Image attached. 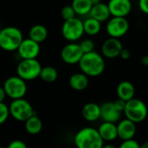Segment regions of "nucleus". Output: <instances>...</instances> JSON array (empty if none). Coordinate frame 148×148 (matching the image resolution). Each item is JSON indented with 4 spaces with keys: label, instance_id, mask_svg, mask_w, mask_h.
I'll use <instances>...</instances> for the list:
<instances>
[{
    "label": "nucleus",
    "instance_id": "20e7f679",
    "mask_svg": "<svg viewBox=\"0 0 148 148\" xmlns=\"http://www.w3.org/2000/svg\"><path fill=\"white\" fill-rule=\"evenodd\" d=\"M123 112L125 119L135 124H138L146 119L148 115V108L144 101L139 99L133 98L125 102V106Z\"/></svg>",
    "mask_w": 148,
    "mask_h": 148
},
{
    "label": "nucleus",
    "instance_id": "72a5a7b5",
    "mask_svg": "<svg viewBox=\"0 0 148 148\" xmlns=\"http://www.w3.org/2000/svg\"><path fill=\"white\" fill-rule=\"evenodd\" d=\"M6 98V94L5 92V90L3 87H0V103H3Z\"/></svg>",
    "mask_w": 148,
    "mask_h": 148
},
{
    "label": "nucleus",
    "instance_id": "f3484780",
    "mask_svg": "<svg viewBox=\"0 0 148 148\" xmlns=\"http://www.w3.org/2000/svg\"><path fill=\"white\" fill-rule=\"evenodd\" d=\"M116 92L118 95V99H119L125 102H127L134 98L135 87L132 82L124 80V81H121L118 85Z\"/></svg>",
    "mask_w": 148,
    "mask_h": 148
},
{
    "label": "nucleus",
    "instance_id": "58836bf2",
    "mask_svg": "<svg viewBox=\"0 0 148 148\" xmlns=\"http://www.w3.org/2000/svg\"><path fill=\"white\" fill-rule=\"evenodd\" d=\"M0 148H6V147H4V146H1V145H0Z\"/></svg>",
    "mask_w": 148,
    "mask_h": 148
},
{
    "label": "nucleus",
    "instance_id": "ea45409f",
    "mask_svg": "<svg viewBox=\"0 0 148 148\" xmlns=\"http://www.w3.org/2000/svg\"><path fill=\"white\" fill-rule=\"evenodd\" d=\"M0 32H1V28H0Z\"/></svg>",
    "mask_w": 148,
    "mask_h": 148
},
{
    "label": "nucleus",
    "instance_id": "412c9836",
    "mask_svg": "<svg viewBox=\"0 0 148 148\" xmlns=\"http://www.w3.org/2000/svg\"><path fill=\"white\" fill-rule=\"evenodd\" d=\"M48 37V30L43 25H35L29 31V38L38 44L44 42Z\"/></svg>",
    "mask_w": 148,
    "mask_h": 148
},
{
    "label": "nucleus",
    "instance_id": "dca6fc26",
    "mask_svg": "<svg viewBox=\"0 0 148 148\" xmlns=\"http://www.w3.org/2000/svg\"><path fill=\"white\" fill-rule=\"evenodd\" d=\"M97 130L104 142H112L118 138L117 125L114 123L102 122Z\"/></svg>",
    "mask_w": 148,
    "mask_h": 148
},
{
    "label": "nucleus",
    "instance_id": "5701e85b",
    "mask_svg": "<svg viewBox=\"0 0 148 148\" xmlns=\"http://www.w3.org/2000/svg\"><path fill=\"white\" fill-rule=\"evenodd\" d=\"M25 128L27 133L31 135H37L42 131L43 122L41 119L35 114L25 122Z\"/></svg>",
    "mask_w": 148,
    "mask_h": 148
},
{
    "label": "nucleus",
    "instance_id": "bb28decb",
    "mask_svg": "<svg viewBox=\"0 0 148 148\" xmlns=\"http://www.w3.org/2000/svg\"><path fill=\"white\" fill-rule=\"evenodd\" d=\"M10 117L9 106H7L5 102L0 103V125L5 123Z\"/></svg>",
    "mask_w": 148,
    "mask_h": 148
},
{
    "label": "nucleus",
    "instance_id": "a19ab883",
    "mask_svg": "<svg viewBox=\"0 0 148 148\" xmlns=\"http://www.w3.org/2000/svg\"><path fill=\"white\" fill-rule=\"evenodd\" d=\"M130 1H132V0H130Z\"/></svg>",
    "mask_w": 148,
    "mask_h": 148
},
{
    "label": "nucleus",
    "instance_id": "f257e3e1",
    "mask_svg": "<svg viewBox=\"0 0 148 148\" xmlns=\"http://www.w3.org/2000/svg\"><path fill=\"white\" fill-rule=\"evenodd\" d=\"M78 64L81 72L88 78L100 76L106 69L104 57L95 51L84 54Z\"/></svg>",
    "mask_w": 148,
    "mask_h": 148
},
{
    "label": "nucleus",
    "instance_id": "b1692460",
    "mask_svg": "<svg viewBox=\"0 0 148 148\" xmlns=\"http://www.w3.org/2000/svg\"><path fill=\"white\" fill-rule=\"evenodd\" d=\"M83 26L84 32L89 36H96L101 31V23L90 17L83 21Z\"/></svg>",
    "mask_w": 148,
    "mask_h": 148
},
{
    "label": "nucleus",
    "instance_id": "9d476101",
    "mask_svg": "<svg viewBox=\"0 0 148 148\" xmlns=\"http://www.w3.org/2000/svg\"><path fill=\"white\" fill-rule=\"evenodd\" d=\"M83 55L84 53L78 43H69L60 51L61 59L67 64H79Z\"/></svg>",
    "mask_w": 148,
    "mask_h": 148
},
{
    "label": "nucleus",
    "instance_id": "7ed1b4c3",
    "mask_svg": "<svg viewBox=\"0 0 148 148\" xmlns=\"http://www.w3.org/2000/svg\"><path fill=\"white\" fill-rule=\"evenodd\" d=\"M23 39V33L18 28L14 26L5 27L0 32V48L6 51H15Z\"/></svg>",
    "mask_w": 148,
    "mask_h": 148
},
{
    "label": "nucleus",
    "instance_id": "c756f323",
    "mask_svg": "<svg viewBox=\"0 0 148 148\" xmlns=\"http://www.w3.org/2000/svg\"><path fill=\"white\" fill-rule=\"evenodd\" d=\"M6 148H28V147L24 141L20 139H15L12 140Z\"/></svg>",
    "mask_w": 148,
    "mask_h": 148
},
{
    "label": "nucleus",
    "instance_id": "393cba45",
    "mask_svg": "<svg viewBox=\"0 0 148 148\" xmlns=\"http://www.w3.org/2000/svg\"><path fill=\"white\" fill-rule=\"evenodd\" d=\"M58 77V70L53 66H45L42 67L39 78L46 82V83H52L57 80Z\"/></svg>",
    "mask_w": 148,
    "mask_h": 148
},
{
    "label": "nucleus",
    "instance_id": "7c9ffc66",
    "mask_svg": "<svg viewBox=\"0 0 148 148\" xmlns=\"http://www.w3.org/2000/svg\"><path fill=\"white\" fill-rule=\"evenodd\" d=\"M138 7L143 13L148 15V0H138Z\"/></svg>",
    "mask_w": 148,
    "mask_h": 148
},
{
    "label": "nucleus",
    "instance_id": "4468645a",
    "mask_svg": "<svg viewBox=\"0 0 148 148\" xmlns=\"http://www.w3.org/2000/svg\"><path fill=\"white\" fill-rule=\"evenodd\" d=\"M117 125V132L118 138L122 141L132 139L137 132L136 124L130 121L127 119H121L118 122Z\"/></svg>",
    "mask_w": 148,
    "mask_h": 148
},
{
    "label": "nucleus",
    "instance_id": "2f4dec72",
    "mask_svg": "<svg viewBox=\"0 0 148 148\" xmlns=\"http://www.w3.org/2000/svg\"><path fill=\"white\" fill-rule=\"evenodd\" d=\"M113 105H114L115 108H116L119 112H120L121 113L124 112V109H125V101H123V100L118 99H116V100L113 102Z\"/></svg>",
    "mask_w": 148,
    "mask_h": 148
},
{
    "label": "nucleus",
    "instance_id": "c85d7f7f",
    "mask_svg": "<svg viewBox=\"0 0 148 148\" xmlns=\"http://www.w3.org/2000/svg\"><path fill=\"white\" fill-rule=\"evenodd\" d=\"M139 143L134 138L129 140H124L121 142L118 148H139Z\"/></svg>",
    "mask_w": 148,
    "mask_h": 148
},
{
    "label": "nucleus",
    "instance_id": "4be33fe9",
    "mask_svg": "<svg viewBox=\"0 0 148 148\" xmlns=\"http://www.w3.org/2000/svg\"><path fill=\"white\" fill-rule=\"evenodd\" d=\"M71 6L76 15L86 16L89 15L92 5L90 0H72Z\"/></svg>",
    "mask_w": 148,
    "mask_h": 148
},
{
    "label": "nucleus",
    "instance_id": "9b49d317",
    "mask_svg": "<svg viewBox=\"0 0 148 148\" xmlns=\"http://www.w3.org/2000/svg\"><path fill=\"white\" fill-rule=\"evenodd\" d=\"M17 51L20 59H35L39 55L40 45L29 38H24Z\"/></svg>",
    "mask_w": 148,
    "mask_h": 148
},
{
    "label": "nucleus",
    "instance_id": "1a4fd4ad",
    "mask_svg": "<svg viewBox=\"0 0 148 148\" xmlns=\"http://www.w3.org/2000/svg\"><path fill=\"white\" fill-rule=\"evenodd\" d=\"M130 25L125 18H115L108 19L106 30L110 38L119 39L124 37L129 31Z\"/></svg>",
    "mask_w": 148,
    "mask_h": 148
},
{
    "label": "nucleus",
    "instance_id": "2eb2a0df",
    "mask_svg": "<svg viewBox=\"0 0 148 148\" xmlns=\"http://www.w3.org/2000/svg\"><path fill=\"white\" fill-rule=\"evenodd\" d=\"M121 112H119L113 102H106L100 106V119L103 122H110L116 124L121 119Z\"/></svg>",
    "mask_w": 148,
    "mask_h": 148
},
{
    "label": "nucleus",
    "instance_id": "a878e982",
    "mask_svg": "<svg viewBox=\"0 0 148 148\" xmlns=\"http://www.w3.org/2000/svg\"><path fill=\"white\" fill-rule=\"evenodd\" d=\"M60 14H61V18H63L64 21H67L71 18H76V14L74 12V11L71 5L64 6L60 12Z\"/></svg>",
    "mask_w": 148,
    "mask_h": 148
},
{
    "label": "nucleus",
    "instance_id": "0eeeda50",
    "mask_svg": "<svg viewBox=\"0 0 148 148\" xmlns=\"http://www.w3.org/2000/svg\"><path fill=\"white\" fill-rule=\"evenodd\" d=\"M61 32L64 39L70 43H76V41L79 40L85 34L83 21L77 17L67 21H64Z\"/></svg>",
    "mask_w": 148,
    "mask_h": 148
},
{
    "label": "nucleus",
    "instance_id": "f03ea898",
    "mask_svg": "<svg viewBox=\"0 0 148 148\" xmlns=\"http://www.w3.org/2000/svg\"><path fill=\"white\" fill-rule=\"evenodd\" d=\"M73 141L77 148H102L105 144L98 130L90 126L78 131Z\"/></svg>",
    "mask_w": 148,
    "mask_h": 148
},
{
    "label": "nucleus",
    "instance_id": "39448f33",
    "mask_svg": "<svg viewBox=\"0 0 148 148\" xmlns=\"http://www.w3.org/2000/svg\"><path fill=\"white\" fill-rule=\"evenodd\" d=\"M42 65L35 59H21L17 66V76L23 80L32 81L39 78Z\"/></svg>",
    "mask_w": 148,
    "mask_h": 148
},
{
    "label": "nucleus",
    "instance_id": "f704fd0d",
    "mask_svg": "<svg viewBox=\"0 0 148 148\" xmlns=\"http://www.w3.org/2000/svg\"><path fill=\"white\" fill-rule=\"evenodd\" d=\"M140 63L144 65V66H148V55H145L141 58L140 59Z\"/></svg>",
    "mask_w": 148,
    "mask_h": 148
},
{
    "label": "nucleus",
    "instance_id": "4c0bfd02",
    "mask_svg": "<svg viewBox=\"0 0 148 148\" xmlns=\"http://www.w3.org/2000/svg\"><path fill=\"white\" fill-rule=\"evenodd\" d=\"M139 148H148V141H145V142L142 143L139 145Z\"/></svg>",
    "mask_w": 148,
    "mask_h": 148
},
{
    "label": "nucleus",
    "instance_id": "e433bc0d",
    "mask_svg": "<svg viewBox=\"0 0 148 148\" xmlns=\"http://www.w3.org/2000/svg\"><path fill=\"white\" fill-rule=\"evenodd\" d=\"M91 3L92 5H98L99 3H102V0H90Z\"/></svg>",
    "mask_w": 148,
    "mask_h": 148
},
{
    "label": "nucleus",
    "instance_id": "473e14b6",
    "mask_svg": "<svg viewBox=\"0 0 148 148\" xmlns=\"http://www.w3.org/2000/svg\"><path fill=\"white\" fill-rule=\"evenodd\" d=\"M119 57L122 59H124V60H127V59H129L131 58V52H130L129 50L123 48L121 52H120V54H119Z\"/></svg>",
    "mask_w": 148,
    "mask_h": 148
},
{
    "label": "nucleus",
    "instance_id": "c9c22d12",
    "mask_svg": "<svg viewBox=\"0 0 148 148\" xmlns=\"http://www.w3.org/2000/svg\"><path fill=\"white\" fill-rule=\"evenodd\" d=\"M102 148H118V147L112 144H104Z\"/></svg>",
    "mask_w": 148,
    "mask_h": 148
},
{
    "label": "nucleus",
    "instance_id": "ddd939ff",
    "mask_svg": "<svg viewBox=\"0 0 148 148\" xmlns=\"http://www.w3.org/2000/svg\"><path fill=\"white\" fill-rule=\"evenodd\" d=\"M123 49V45L119 39L109 38L101 46V52L104 58L112 59L119 57V54Z\"/></svg>",
    "mask_w": 148,
    "mask_h": 148
},
{
    "label": "nucleus",
    "instance_id": "6ab92c4d",
    "mask_svg": "<svg viewBox=\"0 0 148 148\" xmlns=\"http://www.w3.org/2000/svg\"><path fill=\"white\" fill-rule=\"evenodd\" d=\"M83 118L88 122H95L100 119V106L90 102L86 104L81 111Z\"/></svg>",
    "mask_w": 148,
    "mask_h": 148
},
{
    "label": "nucleus",
    "instance_id": "6e6552de",
    "mask_svg": "<svg viewBox=\"0 0 148 148\" xmlns=\"http://www.w3.org/2000/svg\"><path fill=\"white\" fill-rule=\"evenodd\" d=\"M3 89L6 94L12 100L24 99L27 92V85L25 80L18 76H12L8 78L3 86Z\"/></svg>",
    "mask_w": 148,
    "mask_h": 148
},
{
    "label": "nucleus",
    "instance_id": "423d86ee",
    "mask_svg": "<svg viewBox=\"0 0 148 148\" xmlns=\"http://www.w3.org/2000/svg\"><path fill=\"white\" fill-rule=\"evenodd\" d=\"M9 112L10 115L19 122H25L32 116L35 115L32 104L25 99L12 100L9 106Z\"/></svg>",
    "mask_w": 148,
    "mask_h": 148
},
{
    "label": "nucleus",
    "instance_id": "aec40b11",
    "mask_svg": "<svg viewBox=\"0 0 148 148\" xmlns=\"http://www.w3.org/2000/svg\"><path fill=\"white\" fill-rule=\"evenodd\" d=\"M69 85L75 91H84L89 86V78L81 71L74 73L69 79Z\"/></svg>",
    "mask_w": 148,
    "mask_h": 148
},
{
    "label": "nucleus",
    "instance_id": "a211bd4d",
    "mask_svg": "<svg viewBox=\"0 0 148 148\" xmlns=\"http://www.w3.org/2000/svg\"><path fill=\"white\" fill-rule=\"evenodd\" d=\"M89 17L96 19L100 23L108 21V19L111 17V14L107 5L104 3H99L98 5H92L91 12L89 13Z\"/></svg>",
    "mask_w": 148,
    "mask_h": 148
},
{
    "label": "nucleus",
    "instance_id": "f8f14e48",
    "mask_svg": "<svg viewBox=\"0 0 148 148\" xmlns=\"http://www.w3.org/2000/svg\"><path fill=\"white\" fill-rule=\"evenodd\" d=\"M107 6L111 16L115 18H125L132 8L130 0H109Z\"/></svg>",
    "mask_w": 148,
    "mask_h": 148
},
{
    "label": "nucleus",
    "instance_id": "cd10ccee",
    "mask_svg": "<svg viewBox=\"0 0 148 148\" xmlns=\"http://www.w3.org/2000/svg\"><path fill=\"white\" fill-rule=\"evenodd\" d=\"M79 46L83 51L84 54L86 53H89V52H92L94 51V48H95V44L94 42L92 40V39H85L83 40L80 44H79Z\"/></svg>",
    "mask_w": 148,
    "mask_h": 148
}]
</instances>
